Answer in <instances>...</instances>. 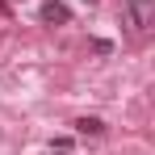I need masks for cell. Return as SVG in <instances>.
Listing matches in <instances>:
<instances>
[{
    "label": "cell",
    "instance_id": "1",
    "mask_svg": "<svg viewBox=\"0 0 155 155\" xmlns=\"http://www.w3.org/2000/svg\"><path fill=\"white\" fill-rule=\"evenodd\" d=\"M42 21H46V25H67V21H71V8H67L63 0H46V4H42Z\"/></svg>",
    "mask_w": 155,
    "mask_h": 155
},
{
    "label": "cell",
    "instance_id": "3",
    "mask_svg": "<svg viewBox=\"0 0 155 155\" xmlns=\"http://www.w3.org/2000/svg\"><path fill=\"white\" fill-rule=\"evenodd\" d=\"M76 130H80V134H92V138H101V134H105V122H101V117H80V122H76Z\"/></svg>",
    "mask_w": 155,
    "mask_h": 155
},
{
    "label": "cell",
    "instance_id": "4",
    "mask_svg": "<svg viewBox=\"0 0 155 155\" xmlns=\"http://www.w3.org/2000/svg\"><path fill=\"white\" fill-rule=\"evenodd\" d=\"M84 4H97V0H84Z\"/></svg>",
    "mask_w": 155,
    "mask_h": 155
},
{
    "label": "cell",
    "instance_id": "2",
    "mask_svg": "<svg viewBox=\"0 0 155 155\" xmlns=\"http://www.w3.org/2000/svg\"><path fill=\"white\" fill-rule=\"evenodd\" d=\"M130 21H134V29L151 25V0H130Z\"/></svg>",
    "mask_w": 155,
    "mask_h": 155
}]
</instances>
